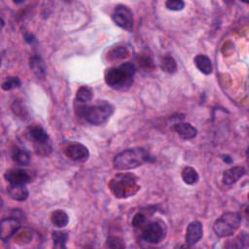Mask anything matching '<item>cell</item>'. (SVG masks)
Listing matches in <instances>:
<instances>
[{
  "label": "cell",
  "instance_id": "obj_1",
  "mask_svg": "<svg viewBox=\"0 0 249 249\" xmlns=\"http://www.w3.org/2000/svg\"><path fill=\"white\" fill-rule=\"evenodd\" d=\"M135 66L131 62H124L119 66L108 68L104 74L105 83L115 89H126L130 87L135 74Z\"/></svg>",
  "mask_w": 249,
  "mask_h": 249
},
{
  "label": "cell",
  "instance_id": "obj_2",
  "mask_svg": "<svg viewBox=\"0 0 249 249\" xmlns=\"http://www.w3.org/2000/svg\"><path fill=\"white\" fill-rule=\"evenodd\" d=\"M152 160V156L144 148H131L119 153L113 160V166L117 170H129Z\"/></svg>",
  "mask_w": 249,
  "mask_h": 249
},
{
  "label": "cell",
  "instance_id": "obj_3",
  "mask_svg": "<svg viewBox=\"0 0 249 249\" xmlns=\"http://www.w3.org/2000/svg\"><path fill=\"white\" fill-rule=\"evenodd\" d=\"M113 112V105L105 100H101L94 105H80L77 114L84 118L88 123L99 125L106 123Z\"/></svg>",
  "mask_w": 249,
  "mask_h": 249
},
{
  "label": "cell",
  "instance_id": "obj_4",
  "mask_svg": "<svg viewBox=\"0 0 249 249\" xmlns=\"http://www.w3.org/2000/svg\"><path fill=\"white\" fill-rule=\"evenodd\" d=\"M109 187L116 197L124 198L129 196H133L138 186L136 184V178L131 173H119L110 182Z\"/></svg>",
  "mask_w": 249,
  "mask_h": 249
},
{
  "label": "cell",
  "instance_id": "obj_5",
  "mask_svg": "<svg viewBox=\"0 0 249 249\" xmlns=\"http://www.w3.org/2000/svg\"><path fill=\"white\" fill-rule=\"evenodd\" d=\"M241 223V216L236 212H227L221 215L214 223L213 229L220 237L232 235Z\"/></svg>",
  "mask_w": 249,
  "mask_h": 249
},
{
  "label": "cell",
  "instance_id": "obj_6",
  "mask_svg": "<svg viewBox=\"0 0 249 249\" xmlns=\"http://www.w3.org/2000/svg\"><path fill=\"white\" fill-rule=\"evenodd\" d=\"M28 135L33 141L34 148L37 154L47 156L52 151L50 138L45 129L39 125H33L28 129Z\"/></svg>",
  "mask_w": 249,
  "mask_h": 249
},
{
  "label": "cell",
  "instance_id": "obj_7",
  "mask_svg": "<svg viewBox=\"0 0 249 249\" xmlns=\"http://www.w3.org/2000/svg\"><path fill=\"white\" fill-rule=\"evenodd\" d=\"M112 19L121 28L128 32L132 31L134 20L132 12L128 7L124 5H118L112 14Z\"/></svg>",
  "mask_w": 249,
  "mask_h": 249
},
{
  "label": "cell",
  "instance_id": "obj_8",
  "mask_svg": "<svg viewBox=\"0 0 249 249\" xmlns=\"http://www.w3.org/2000/svg\"><path fill=\"white\" fill-rule=\"evenodd\" d=\"M164 235L165 231L162 225L160 222H151L143 228L141 238L148 243L157 244L164 238Z\"/></svg>",
  "mask_w": 249,
  "mask_h": 249
},
{
  "label": "cell",
  "instance_id": "obj_9",
  "mask_svg": "<svg viewBox=\"0 0 249 249\" xmlns=\"http://www.w3.org/2000/svg\"><path fill=\"white\" fill-rule=\"evenodd\" d=\"M203 235V227L202 224L198 221L191 222L186 230L185 240L186 243L190 246L196 244Z\"/></svg>",
  "mask_w": 249,
  "mask_h": 249
},
{
  "label": "cell",
  "instance_id": "obj_10",
  "mask_svg": "<svg viewBox=\"0 0 249 249\" xmlns=\"http://www.w3.org/2000/svg\"><path fill=\"white\" fill-rule=\"evenodd\" d=\"M65 155L75 161H85L89 156L88 148L81 143H72L65 149Z\"/></svg>",
  "mask_w": 249,
  "mask_h": 249
},
{
  "label": "cell",
  "instance_id": "obj_11",
  "mask_svg": "<svg viewBox=\"0 0 249 249\" xmlns=\"http://www.w3.org/2000/svg\"><path fill=\"white\" fill-rule=\"evenodd\" d=\"M5 179L10 184H22L25 185L29 183L32 179L31 174L27 170L23 169H9L5 173Z\"/></svg>",
  "mask_w": 249,
  "mask_h": 249
},
{
  "label": "cell",
  "instance_id": "obj_12",
  "mask_svg": "<svg viewBox=\"0 0 249 249\" xmlns=\"http://www.w3.org/2000/svg\"><path fill=\"white\" fill-rule=\"evenodd\" d=\"M19 229V223L18 220L11 217V218H5L1 221V232L0 236L3 241L9 240Z\"/></svg>",
  "mask_w": 249,
  "mask_h": 249
},
{
  "label": "cell",
  "instance_id": "obj_13",
  "mask_svg": "<svg viewBox=\"0 0 249 249\" xmlns=\"http://www.w3.org/2000/svg\"><path fill=\"white\" fill-rule=\"evenodd\" d=\"M246 173V170L243 166H233L223 173V183L225 185L231 186L237 182L241 177Z\"/></svg>",
  "mask_w": 249,
  "mask_h": 249
},
{
  "label": "cell",
  "instance_id": "obj_14",
  "mask_svg": "<svg viewBox=\"0 0 249 249\" xmlns=\"http://www.w3.org/2000/svg\"><path fill=\"white\" fill-rule=\"evenodd\" d=\"M173 128L178 133V135L181 138L185 139V140L193 139L197 134L196 128L195 126H193L191 124H189V123H178V124H175Z\"/></svg>",
  "mask_w": 249,
  "mask_h": 249
},
{
  "label": "cell",
  "instance_id": "obj_15",
  "mask_svg": "<svg viewBox=\"0 0 249 249\" xmlns=\"http://www.w3.org/2000/svg\"><path fill=\"white\" fill-rule=\"evenodd\" d=\"M7 192L9 196L14 200L23 201L28 197V190L22 184H10Z\"/></svg>",
  "mask_w": 249,
  "mask_h": 249
},
{
  "label": "cell",
  "instance_id": "obj_16",
  "mask_svg": "<svg viewBox=\"0 0 249 249\" xmlns=\"http://www.w3.org/2000/svg\"><path fill=\"white\" fill-rule=\"evenodd\" d=\"M194 62L196 66V68L203 74L209 75L212 73L213 67H212V62L210 58L205 55V54H197L194 58Z\"/></svg>",
  "mask_w": 249,
  "mask_h": 249
},
{
  "label": "cell",
  "instance_id": "obj_17",
  "mask_svg": "<svg viewBox=\"0 0 249 249\" xmlns=\"http://www.w3.org/2000/svg\"><path fill=\"white\" fill-rule=\"evenodd\" d=\"M29 66L32 72L40 79L44 78L46 75V66L43 59L38 55H32L29 58Z\"/></svg>",
  "mask_w": 249,
  "mask_h": 249
},
{
  "label": "cell",
  "instance_id": "obj_18",
  "mask_svg": "<svg viewBox=\"0 0 249 249\" xmlns=\"http://www.w3.org/2000/svg\"><path fill=\"white\" fill-rule=\"evenodd\" d=\"M51 220H52V223L55 227L63 228V227L67 226V224L69 222V217L65 211H63L61 209H57L54 212H53V214L51 216Z\"/></svg>",
  "mask_w": 249,
  "mask_h": 249
},
{
  "label": "cell",
  "instance_id": "obj_19",
  "mask_svg": "<svg viewBox=\"0 0 249 249\" xmlns=\"http://www.w3.org/2000/svg\"><path fill=\"white\" fill-rule=\"evenodd\" d=\"M181 177L187 185H194L199 179V176H198V173L196 172V170L191 166H187L182 170Z\"/></svg>",
  "mask_w": 249,
  "mask_h": 249
},
{
  "label": "cell",
  "instance_id": "obj_20",
  "mask_svg": "<svg viewBox=\"0 0 249 249\" xmlns=\"http://www.w3.org/2000/svg\"><path fill=\"white\" fill-rule=\"evenodd\" d=\"M93 97V91L89 87L82 86L79 88L76 93V100L79 103H88L89 102Z\"/></svg>",
  "mask_w": 249,
  "mask_h": 249
},
{
  "label": "cell",
  "instance_id": "obj_21",
  "mask_svg": "<svg viewBox=\"0 0 249 249\" xmlns=\"http://www.w3.org/2000/svg\"><path fill=\"white\" fill-rule=\"evenodd\" d=\"M160 68L162 71L166 73H169V74L175 73L177 70V64L175 59L169 54L164 55L160 61Z\"/></svg>",
  "mask_w": 249,
  "mask_h": 249
},
{
  "label": "cell",
  "instance_id": "obj_22",
  "mask_svg": "<svg viewBox=\"0 0 249 249\" xmlns=\"http://www.w3.org/2000/svg\"><path fill=\"white\" fill-rule=\"evenodd\" d=\"M13 160L16 163H18V165L21 166H25L29 163L30 161V156L28 154V152H26L25 150L22 149H16L13 153Z\"/></svg>",
  "mask_w": 249,
  "mask_h": 249
},
{
  "label": "cell",
  "instance_id": "obj_23",
  "mask_svg": "<svg viewBox=\"0 0 249 249\" xmlns=\"http://www.w3.org/2000/svg\"><path fill=\"white\" fill-rule=\"evenodd\" d=\"M53 246L55 248H65L66 247V241L68 239V234L66 231H55L52 234Z\"/></svg>",
  "mask_w": 249,
  "mask_h": 249
},
{
  "label": "cell",
  "instance_id": "obj_24",
  "mask_svg": "<svg viewBox=\"0 0 249 249\" xmlns=\"http://www.w3.org/2000/svg\"><path fill=\"white\" fill-rule=\"evenodd\" d=\"M128 52L125 47L123 46H118L114 49L111 50L109 53V58L112 60H118V59H123L127 55Z\"/></svg>",
  "mask_w": 249,
  "mask_h": 249
},
{
  "label": "cell",
  "instance_id": "obj_25",
  "mask_svg": "<svg viewBox=\"0 0 249 249\" xmlns=\"http://www.w3.org/2000/svg\"><path fill=\"white\" fill-rule=\"evenodd\" d=\"M20 80L18 77H8L2 84V89L4 90H11L20 86Z\"/></svg>",
  "mask_w": 249,
  "mask_h": 249
},
{
  "label": "cell",
  "instance_id": "obj_26",
  "mask_svg": "<svg viewBox=\"0 0 249 249\" xmlns=\"http://www.w3.org/2000/svg\"><path fill=\"white\" fill-rule=\"evenodd\" d=\"M165 7L170 11H181L185 7V2L182 0H167Z\"/></svg>",
  "mask_w": 249,
  "mask_h": 249
},
{
  "label": "cell",
  "instance_id": "obj_27",
  "mask_svg": "<svg viewBox=\"0 0 249 249\" xmlns=\"http://www.w3.org/2000/svg\"><path fill=\"white\" fill-rule=\"evenodd\" d=\"M107 246L110 248H124V244L120 237L117 236H110L107 239Z\"/></svg>",
  "mask_w": 249,
  "mask_h": 249
},
{
  "label": "cell",
  "instance_id": "obj_28",
  "mask_svg": "<svg viewBox=\"0 0 249 249\" xmlns=\"http://www.w3.org/2000/svg\"><path fill=\"white\" fill-rule=\"evenodd\" d=\"M145 220H146L145 216H144L142 213L139 212V213H137V214L134 215V217L132 218L131 224H132V226H133L134 228H139V227H141V226L144 225Z\"/></svg>",
  "mask_w": 249,
  "mask_h": 249
}]
</instances>
